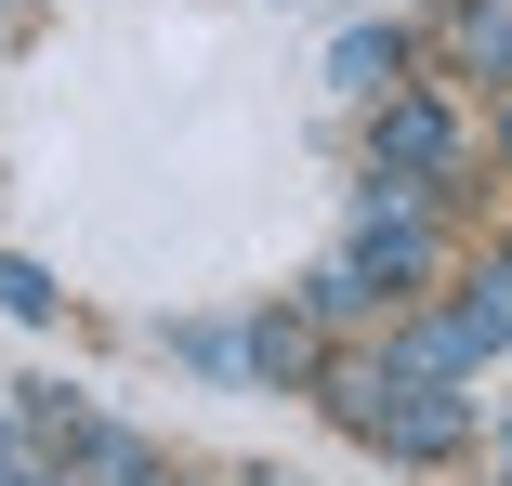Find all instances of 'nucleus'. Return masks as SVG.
<instances>
[{"mask_svg": "<svg viewBox=\"0 0 512 486\" xmlns=\"http://www.w3.org/2000/svg\"><path fill=\"white\" fill-rule=\"evenodd\" d=\"M460 53H473V66H512V14H473V27H460Z\"/></svg>", "mask_w": 512, "mask_h": 486, "instance_id": "nucleus-5", "label": "nucleus"}, {"mask_svg": "<svg viewBox=\"0 0 512 486\" xmlns=\"http://www.w3.org/2000/svg\"><path fill=\"white\" fill-rule=\"evenodd\" d=\"M499 132H512V119H499Z\"/></svg>", "mask_w": 512, "mask_h": 486, "instance_id": "nucleus-7", "label": "nucleus"}, {"mask_svg": "<svg viewBox=\"0 0 512 486\" xmlns=\"http://www.w3.org/2000/svg\"><path fill=\"white\" fill-rule=\"evenodd\" d=\"M0 316L40 329V316H53V276H40V263H0Z\"/></svg>", "mask_w": 512, "mask_h": 486, "instance_id": "nucleus-4", "label": "nucleus"}, {"mask_svg": "<svg viewBox=\"0 0 512 486\" xmlns=\"http://www.w3.org/2000/svg\"><path fill=\"white\" fill-rule=\"evenodd\" d=\"M329 79H342V92H394V79H407V40H394V27H355V40L329 53Z\"/></svg>", "mask_w": 512, "mask_h": 486, "instance_id": "nucleus-2", "label": "nucleus"}, {"mask_svg": "<svg viewBox=\"0 0 512 486\" xmlns=\"http://www.w3.org/2000/svg\"><path fill=\"white\" fill-rule=\"evenodd\" d=\"M460 158V132H447V106H381V132H368V171H447Z\"/></svg>", "mask_w": 512, "mask_h": 486, "instance_id": "nucleus-1", "label": "nucleus"}, {"mask_svg": "<svg viewBox=\"0 0 512 486\" xmlns=\"http://www.w3.org/2000/svg\"><path fill=\"white\" fill-rule=\"evenodd\" d=\"M302 316H329V329H342V316H368V263H329L316 289H302Z\"/></svg>", "mask_w": 512, "mask_h": 486, "instance_id": "nucleus-3", "label": "nucleus"}, {"mask_svg": "<svg viewBox=\"0 0 512 486\" xmlns=\"http://www.w3.org/2000/svg\"><path fill=\"white\" fill-rule=\"evenodd\" d=\"M27 486H53V473H27Z\"/></svg>", "mask_w": 512, "mask_h": 486, "instance_id": "nucleus-6", "label": "nucleus"}]
</instances>
